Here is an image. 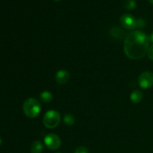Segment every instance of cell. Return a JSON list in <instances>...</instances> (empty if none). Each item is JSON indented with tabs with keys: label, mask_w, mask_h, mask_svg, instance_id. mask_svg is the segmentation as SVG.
<instances>
[{
	"label": "cell",
	"mask_w": 153,
	"mask_h": 153,
	"mask_svg": "<svg viewBox=\"0 0 153 153\" xmlns=\"http://www.w3.org/2000/svg\"><path fill=\"white\" fill-rule=\"evenodd\" d=\"M75 153H89V152H88V149L86 147L81 146V147H79L75 151Z\"/></svg>",
	"instance_id": "15"
},
{
	"label": "cell",
	"mask_w": 153,
	"mask_h": 153,
	"mask_svg": "<svg viewBox=\"0 0 153 153\" xmlns=\"http://www.w3.org/2000/svg\"><path fill=\"white\" fill-rule=\"evenodd\" d=\"M149 1H150L151 3H152V4H153V0H149Z\"/></svg>",
	"instance_id": "18"
},
{
	"label": "cell",
	"mask_w": 153,
	"mask_h": 153,
	"mask_svg": "<svg viewBox=\"0 0 153 153\" xmlns=\"http://www.w3.org/2000/svg\"><path fill=\"white\" fill-rule=\"evenodd\" d=\"M123 6L127 10H134L136 7V2L134 0H123Z\"/></svg>",
	"instance_id": "13"
},
{
	"label": "cell",
	"mask_w": 153,
	"mask_h": 153,
	"mask_svg": "<svg viewBox=\"0 0 153 153\" xmlns=\"http://www.w3.org/2000/svg\"><path fill=\"white\" fill-rule=\"evenodd\" d=\"M147 54H148V57H149V59L153 61V44L150 46V47H149Z\"/></svg>",
	"instance_id": "16"
},
{
	"label": "cell",
	"mask_w": 153,
	"mask_h": 153,
	"mask_svg": "<svg viewBox=\"0 0 153 153\" xmlns=\"http://www.w3.org/2000/svg\"><path fill=\"white\" fill-rule=\"evenodd\" d=\"M40 99L43 102L49 103L50 102L52 99V95L49 91H43L40 94Z\"/></svg>",
	"instance_id": "11"
},
{
	"label": "cell",
	"mask_w": 153,
	"mask_h": 153,
	"mask_svg": "<svg viewBox=\"0 0 153 153\" xmlns=\"http://www.w3.org/2000/svg\"><path fill=\"white\" fill-rule=\"evenodd\" d=\"M44 143L49 149L56 150V149H59V147L61 146V140L57 134L51 133L45 137Z\"/></svg>",
	"instance_id": "4"
},
{
	"label": "cell",
	"mask_w": 153,
	"mask_h": 153,
	"mask_svg": "<svg viewBox=\"0 0 153 153\" xmlns=\"http://www.w3.org/2000/svg\"><path fill=\"white\" fill-rule=\"evenodd\" d=\"M142 99H143V94L139 90H135L130 95V100L133 103H135V104L140 102Z\"/></svg>",
	"instance_id": "9"
},
{
	"label": "cell",
	"mask_w": 153,
	"mask_h": 153,
	"mask_svg": "<svg viewBox=\"0 0 153 153\" xmlns=\"http://www.w3.org/2000/svg\"><path fill=\"white\" fill-rule=\"evenodd\" d=\"M43 124L48 128H54L59 125L61 115L55 110H50L45 114L43 119Z\"/></svg>",
	"instance_id": "3"
},
{
	"label": "cell",
	"mask_w": 153,
	"mask_h": 153,
	"mask_svg": "<svg viewBox=\"0 0 153 153\" xmlns=\"http://www.w3.org/2000/svg\"><path fill=\"white\" fill-rule=\"evenodd\" d=\"M1 140L0 139V145H1Z\"/></svg>",
	"instance_id": "19"
},
{
	"label": "cell",
	"mask_w": 153,
	"mask_h": 153,
	"mask_svg": "<svg viewBox=\"0 0 153 153\" xmlns=\"http://www.w3.org/2000/svg\"><path fill=\"white\" fill-rule=\"evenodd\" d=\"M149 42H151V43H153V32L150 34V36H149Z\"/></svg>",
	"instance_id": "17"
},
{
	"label": "cell",
	"mask_w": 153,
	"mask_h": 153,
	"mask_svg": "<svg viewBox=\"0 0 153 153\" xmlns=\"http://www.w3.org/2000/svg\"><path fill=\"white\" fill-rule=\"evenodd\" d=\"M146 26V22H145L144 19H141V18H139L137 19V27L139 28H144Z\"/></svg>",
	"instance_id": "14"
},
{
	"label": "cell",
	"mask_w": 153,
	"mask_h": 153,
	"mask_svg": "<svg viewBox=\"0 0 153 153\" xmlns=\"http://www.w3.org/2000/svg\"><path fill=\"white\" fill-rule=\"evenodd\" d=\"M70 73L66 70H58L55 74V81L59 85H65L70 80Z\"/></svg>",
	"instance_id": "8"
},
{
	"label": "cell",
	"mask_w": 153,
	"mask_h": 153,
	"mask_svg": "<svg viewBox=\"0 0 153 153\" xmlns=\"http://www.w3.org/2000/svg\"><path fill=\"white\" fill-rule=\"evenodd\" d=\"M120 23L126 30H134L137 27V19L130 13H124L120 17Z\"/></svg>",
	"instance_id": "6"
},
{
	"label": "cell",
	"mask_w": 153,
	"mask_h": 153,
	"mask_svg": "<svg viewBox=\"0 0 153 153\" xmlns=\"http://www.w3.org/2000/svg\"><path fill=\"white\" fill-rule=\"evenodd\" d=\"M54 1H60V0H54Z\"/></svg>",
	"instance_id": "20"
},
{
	"label": "cell",
	"mask_w": 153,
	"mask_h": 153,
	"mask_svg": "<svg viewBox=\"0 0 153 153\" xmlns=\"http://www.w3.org/2000/svg\"><path fill=\"white\" fill-rule=\"evenodd\" d=\"M43 150V146L42 143L39 140L33 142L31 146V153H42Z\"/></svg>",
	"instance_id": "10"
},
{
	"label": "cell",
	"mask_w": 153,
	"mask_h": 153,
	"mask_svg": "<svg viewBox=\"0 0 153 153\" xmlns=\"http://www.w3.org/2000/svg\"><path fill=\"white\" fill-rule=\"evenodd\" d=\"M24 114L29 118H35L41 111L40 102L34 98H28L24 102L22 105Z\"/></svg>",
	"instance_id": "2"
},
{
	"label": "cell",
	"mask_w": 153,
	"mask_h": 153,
	"mask_svg": "<svg viewBox=\"0 0 153 153\" xmlns=\"http://www.w3.org/2000/svg\"><path fill=\"white\" fill-rule=\"evenodd\" d=\"M109 35L114 40H118V41H121L123 39H126V33L124 30H123L121 28L119 27H113L111 28L109 31Z\"/></svg>",
	"instance_id": "7"
},
{
	"label": "cell",
	"mask_w": 153,
	"mask_h": 153,
	"mask_svg": "<svg viewBox=\"0 0 153 153\" xmlns=\"http://www.w3.org/2000/svg\"><path fill=\"white\" fill-rule=\"evenodd\" d=\"M64 122L67 126H73L75 124V117L70 114H66L64 116Z\"/></svg>",
	"instance_id": "12"
},
{
	"label": "cell",
	"mask_w": 153,
	"mask_h": 153,
	"mask_svg": "<svg viewBox=\"0 0 153 153\" xmlns=\"http://www.w3.org/2000/svg\"><path fill=\"white\" fill-rule=\"evenodd\" d=\"M138 84L143 89H148L153 86V73L152 72L145 71L140 75Z\"/></svg>",
	"instance_id": "5"
},
{
	"label": "cell",
	"mask_w": 153,
	"mask_h": 153,
	"mask_svg": "<svg viewBox=\"0 0 153 153\" xmlns=\"http://www.w3.org/2000/svg\"><path fill=\"white\" fill-rule=\"evenodd\" d=\"M149 43V38L145 33L140 31H134L126 37L124 52L130 59H140L147 53Z\"/></svg>",
	"instance_id": "1"
}]
</instances>
